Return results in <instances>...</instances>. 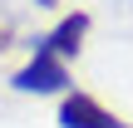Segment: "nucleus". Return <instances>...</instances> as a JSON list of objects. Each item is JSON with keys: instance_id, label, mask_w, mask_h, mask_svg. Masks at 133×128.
Instances as JSON below:
<instances>
[{"instance_id": "1", "label": "nucleus", "mask_w": 133, "mask_h": 128, "mask_svg": "<svg viewBox=\"0 0 133 128\" xmlns=\"http://www.w3.org/2000/svg\"><path fill=\"white\" fill-rule=\"evenodd\" d=\"M20 94H69V64L64 59H54L49 49H39L35 44V54H30V64L10 79Z\"/></svg>"}, {"instance_id": "2", "label": "nucleus", "mask_w": 133, "mask_h": 128, "mask_svg": "<svg viewBox=\"0 0 133 128\" xmlns=\"http://www.w3.org/2000/svg\"><path fill=\"white\" fill-rule=\"evenodd\" d=\"M118 123H123V118L109 113L94 94H79V89H74V94L59 99V128H118Z\"/></svg>"}, {"instance_id": "3", "label": "nucleus", "mask_w": 133, "mask_h": 128, "mask_svg": "<svg viewBox=\"0 0 133 128\" xmlns=\"http://www.w3.org/2000/svg\"><path fill=\"white\" fill-rule=\"evenodd\" d=\"M84 35H89V15H84V10H69V15H59V25H54L44 39H35V44L49 49L54 59H69V54L84 49Z\"/></svg>"}, {"instance_id": "4", "label": "nucleus", "mask_w": 133, "mask_h": 128, "mask_svg": "<svg viewBox=\"0 0 133 128\" xmlns=\"http://www.w3.org/2000/svg\"><path fill=\"white\" fill-rule=\"evenodd\" d=\"M10 39H15V25H10V15H0V54L10 49Z\"/></svg>"}, {"instance_id": "5", "label": "nucleus", "mask_w": 133, "mask_h": 128, "mask_svg": "<svg viewBox=\"0 0 133 128\" xmlns=\"http://www.w3.org/2000/svg\"><path fill=\"white\" fill-rule=\"evenodd\" d=\"M35 5H39V10H54V5H59V0H35Z\"/></svg>"}]
</instances>
